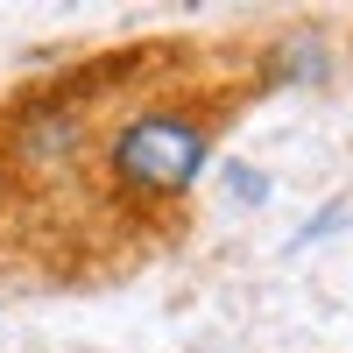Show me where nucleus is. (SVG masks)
Listing matches in <instances>:
<instances>
[{
    "label": "nucleus",
    "mask_w": 353,
    "mask_h": 353,
    "mask_svg": "<svg viewBox=\"0 0 353 353\" xmlns=\"http://www.w3.org/2000/svg\"><path fill=\"white\" fill-rule=\"evenodd\" d=\"M248 99V78L233 71H156L113 106L78 212L113 233H176Z\"/></svg>",
    "instance_id": "f257e3e1"
},
{
    "label": "nucleus",
    "mask_w": 353,
    "mask_h": 353,
    "mask_svg": "<svg viewBox=\"0 0 353 353\" xmlns=\"http://www.w3.org/2000/svg\"><path fill=\"white\" fill-rule=\"evenodd\" d=\"M170 57H176L170 43L106 50V57H85L71 71H43V78H21L0 92V156H8L14 184L28 191V205L43 219L85 205V176H92L113 106L128 92H141L156 78L149 64H170Z\"/></svg>",
    "instance_id": "f03ea898"
},
{
    "label": "nucleus",
    "mask_w": 353,
    "mask_h": 353,
    "mask_svg": "<svg viewBox=\"0 0 353 353\" xmlns=\"http://www.w3.org/2000/svg\"><path fill=\"white\" fill-rule=\"evenodd\" d=\"M325 71H332V36L318 21H290L254 50V64L241 78H248V92H276V85H318Z\"/></svg>",
    "instance_id": "7ed1b4c3"
},
{
    "label": "nucleus",
    "mask_w": 353,
    "mask_h": 353,
    "mask_svg": "<svg viewBox=\"0 0 353 353\" xmlns=\"http://www.w3.org/2000/svg\"><path fill=\"white\" fill-rule=\"evenodd\" d=\"M43 212H36V205H28V191L14 184V170H8V156H0V241H14V233L21 226H36Z\"/></svg>",
    "instance_id": "20e7f679"
}]
</instances>
